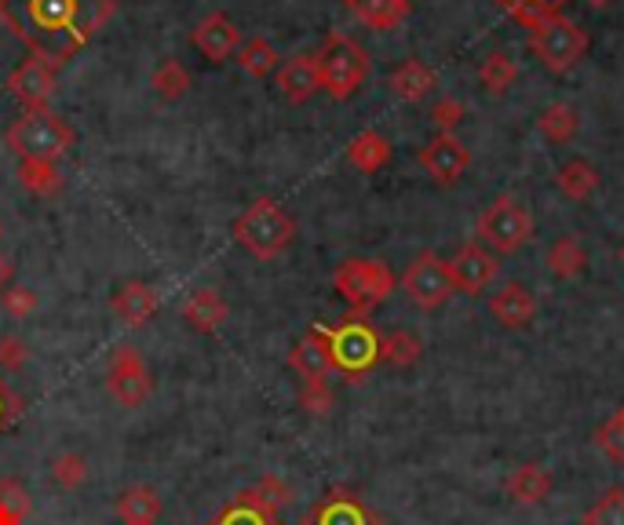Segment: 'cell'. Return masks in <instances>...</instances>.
I'll return each mask as SVG.
<instances>
[{
    "instance_id": "cell-2",
    "label": "cell",
    "mask_w": 624,
    "mask_h": 525,
    "mask_svg": "<svg viewBox=\"0 0 624 525\" xmlns=\"http://www.w3.org/2000/svg\"><path fill=\"white\" fill-rule=\"evenodd\" d=\"M329 350L333 372H344L347 380L369 377L380 366V332L372 329L369 318H351L347 315L340 325H315L310 329Z\"/></svg>"
},
{
    "instance_id": "cell-19",
    "label": "cell",
    "mask_w": 624,
    "mask_h": 525,
    "mask_svg": "<svg viewBox=\"0 0 624 525\" xmlns=\"http://www.w3.org/2000/svg\"><path fill=\"white\" fill-rule=\"evenodd\" d=\"M110 307H114V315L129 325V329H140V325H146L157 315L161 296L150 289L146 281H124L114 292V299H110Z\"/></svg>"
},
{
    "instance_id": "cell-24",
    "label": "cell",
    "mask_w": 624,
    "mask_h": 525,
    "mask_svg": "<svg viewBox=\"0 0 624 525\" xmlns=\"http://www.w3.org/2000/svg\"><path fill=\"white\" fill-rule=\"evenodd\" d=\"M289 366H293V372H299L304 380H329V377H333L329 350H326V343H321L315 332H307L304 340H299V343L289 350Z\"/></svg>"
},
{
    "instance_id": "cell-25",
    "label": "cell",
    "mask_w": 624,
    "mask_h": 525,
    "mask_svg": "<svg viewBox=\"0 0 624 525\" xmlns=\"http://www.w3.org/2000/svg\"><path fill=\"white\" fill-rule=\"evenodd\" d=\"M347 161H351L358 172L372 175V172L387 168V161H391V143H387V135L366 128L347 143Z\"/></svg>"
},
{
    "instance_id": "cell-34",
    "label": "cell",
    "mask_w": 624,
    "mask_h": 525,
    "mask_svg": "<svg viewBox=\"0 0 624 525\" xmlns=\"http://www.w3.org/2000/svg\"><path fill=\"white\" fill-rule=\"evenodd\" d=\"M497 4H501L504 11H511V19L522 22L526 30H533L548 19L563 16L566 0H497Z\"/></svg>"
},
{
    "instance_id": "cell-23",
    "label": "cell",
    "mask_w": 624,
    "mask_h": 525,
    "mask_svg": "<svg viewBox=\"0 0 624 525\" xmlns=\"http://www.w3.org/2000/svg\"><path fill=\"white\" fill-rule=\"evenodd\" d=\"M344 4L351 8L369 30H398L413 16L409 0H344Z\"/></svg>"
},
{
    "instance_id": "cell-7",
    "label": "cell",
    "mask_w": 624,
    "mask_h": 525,
    "mask_svg": "<svg viewBox=\"0 0 624 525\" xmlns=\"http://www.w3.org/2000/svg\"><path fill=\"white\" fill-rule=\"evenodd\" d=\"M475 230L482 237V245H490L493 256H515L533 237V216L515 197H497L479 216Z\"/></svg>"
},
{
    "instance_id": "cell-15",
    "label": "cell",
    "mask_w": 624,
    "mask_h": 525,
    "mask_svg": "<svg viewBox=\"0 0 624 525\" xmlns=\"http://www.w3.org/2000/svg\"><path fill=\"white\" fill-rule=\"evenodd\" d=\"M191 41L208 62H227L242 48V30L234 27L223 11H216V16H205L202 22H197Z\"/></svg>"
},
{
    "instance_id": "cell-40",
    "label": "cell",
    "mask_w": 624,
    "mask_h": 525,
    "mask_svg": "<svg viewBox=\"0 0 624 525\" xmlns=\"http://www.w3.org/2000/svg\"><path fill=\"white\" fill-rule=\"evenodd\" d=\"M592 442H595V449L599 453H603L610 464H617V467H624V431L617 428V420L610 416L603 428H595V434H592Z\"/></svg>"
},
{
    "instance_id": "cell-45",
    "label": "cell",
    "mask_w": 624,
    "mask_h": 525,
    "mask_svg": "<svg viewBox=\"0 0 624 525\" xmlns=\"http://www.w3.org/2000/svg\"><path fill=\"white\" fill-rule=\"evenodd\" d=\"M11 278H16V262H11L8 256H0V292L8 289Z\"/></svg>"
},
{
    "instance_id": "cell-22",
    "label": "cell",
    "mask_w": 624,
    "mask_h": 525,
    "mask_svg": "<svg viewBox=\"0 0 624 525\" xmlns=\"http://www.w3.org/2000/svg\"><path fill=\"white\" fill-rule=\"evenodd\" d=\"M183 321L191 325L194 332L212 336L227 321V303H223V296L216 289H194L183 303Z\"/></svg>"
},
{
    "instance_id": "cell-18",
    "label": "cell",
    "mask_w": 624,
    "mask_h": 525,
    "mask_svg": "<svg viewBox=\"0 0 624 525\" xmlns=\"http://www.w3.org/2000/svg\"><path fill=\"white\" fill-rule=\"evenodd\" d=\"M278 87L293 106H304L310 95L321 92L318 62L315 55H293L278 66Z\"/></svg>"
},
{
    "instance_id": "cell-31",
    "label": "cell",
    "mask_w": 624,
    "mask_h": 525,
    "mask_svg": "<svg viewBox=\"0 0 624 525\" xmlns=\"http://www.w3.org/2000/svg\"><path fill=\"white\" fill-rule=\"evenodd\" d=\"M19 186L37 197H55L62 191V175L55 161H19Z\"/></svg>"
},
{
    "instance_id": "cell-21",
    "label": "cell",
    "mask_w": 624,
    "mask_h": 525,
    "mask_svg": "<svg viewBox=\"0 0 624 525\" xmlns=\"http://www.w3.org/2000/svg\"><path fill=\"white\" fill-rule=\"evenodd\" d=\"M508 496L515 500V504H522V507H536V504H544L548 496H552V490H555V474L548 471L544 464H522L515 474H511L508 478Z\"/></svg>"
},
{
    "instance_id": "cell-26",
    "label": "cell",
    "mask_w": 624,
    "mask_h": 525,
    "mask_svg": "<svg viewBox=\"0 0 624 525\" xmlns=\"http://www.w3.org/2000/svg\"><path fill=\"white\" fill-rule=\"evenodd\" d=\"M555 186L570 197V202H592L595 191H599V172H595L592 161L573 157L555 172Z\"/></svg>"
},
{
    "instance_id": "cell-9",
    "label": "cell",
    "mask_w": 624,
    "mask_h": 525,
    "mask_svg": "<svg viewBox=\"0 0 624 525\" xmlns=\"http://www.w3.org/2000/svg\"><path fill=\"white\" fill-rule=\"evenodd\" d=\"M106 391L124 409H140L146 398H150V391H154V380H150L146 361H143V354L132 343H117L114 354H110Z\"/></svg>"
},
{
    "instance_id": "cell-41",
    "label": "cell",
    "mask_w": 624,
    "mask_h": 525,
    "mask_svg": "<svg viewBox=\"0 0 624 525\" xmlns=\"http://www.w3.org/2000/svg\"><path fill=\"white\" fill-rule=\"evenodd\" d=\"M30 361V347L19 336H0V372H22Z\"/></svg>"
},
{
    "instance_id": "cell-1",
    "label": "cell",
    "mask_w": 624,
    "mask_h": 525,
    "mask_svg": "<svg viewBox=\"0 0 624 525\" xmlns=\"http://www.w3.org/2000/svg\"><path fill=\"white\" fill-rule=\"evenodd\" d=\"M114 16V0H0V22L59 70Z\"/></svg>"
},
{
    "instance_id": "cell-30",
    "label": "cell",
    "mask_w": 624,
    "mask_h": 525,
    "mask_svg": "<svg viewBox=\"0 0 624 525\" xmlns=\"http://www.w3.org/2000/svg\"><path fill=\"white\" fill-rule=\"evenodd\" d=\"M278 48H274L267 37H253V41H245L238 48V66L248 73V78H256V81H264L270 78V73H278Z\"/></svg>"
},
{
    "instance_id": "cell-17",
    "label": "cell",
    "mask_w": 624,
    "mask_h": 525,
    "mask_svg": "<svg viewBox=\"0 0 624 525\" xmlns=\"http://www.w3.org/2000/svg\"><path fill=\"white\" fill-rule=\"evenodd\" d=\"M278 511L282 507H274L270 500L259 496L256 485H253V490H245V493L234 496L231 504L223 507L216 518H208L205 525H282Z\"/></svg>"
},
{
    "instance_id": "cell-20",
    "label": "cell",
    "mask_w": 624,
    "mask_h": 525,
    "mask_svg": "<svg viewBox=\"0 0 624 525\" xmlns=\"http://www.w3.org/2000/svg\"><path fill=\"white\" fill-rule=\"evenodd\" d=\"M387 87L402 99V103H423L434 87H439V78H434V70L428 62L420 59H406L402 66L391 70V78H387Z\"/></svg>"
},
{
    "instance_id": "cell-27",
    "label": "cell",
    "mask_w": 624,
    "mask_h": 525,
    "mask_svg": "<svg viewBox=\"0 0 624 525\" xmlns=\"http://www.w3.org/2000/svg\"><path fill=\"white\" fill-rule=\"evenodd\" d=\"M117 515L124 525H154L161 518V496L150 485H132L117 496Z\"/></svg>"
},
{
    "instance_id": "cell-48",
    "label": "cell",
    "mask_w": 624,
    "mask_h": 525,
    "mask_svg": "<svg viewBox=\"0 0 624 525\" xmlns=\"http://www.w3.org/2000/svg\"><path fill=\"white\" fill-rule=\"evenodd\" d=\"M621 262H624V245H621Z\"/></svg>"
},
{
    "instance_id": "cell-42",
    "label": "cell",
    "mask_w": 624,
    "mask_h": 525,
    "mask_svg": "<svg viewBox=\"0 0 624 525\" xmlns=\"http://www.w3.org/2000/svg\"><path fill=\"white\" fill-rule=\"evenodd\" d=\"M464 114H468V106L460 103V99H439V103L431 106V121H434V128L439 132H453L460 121H464Z\"/></svg>"
},
{
    "instance_id": "cell-35",
    "label": "cell",
    "mask_w": 624,
    "mask_h": 525,
    "mask_svg": "<svg viewBox=\"0 0 624 525\" xmlns=\"http://www.w3.org/2000/svg\"><path fill=\"white\" fill-rule=\"evenodd\" d=\"M479 81L485 84V92L490 95H504L508 87L519 81L515 59H511L508 52H490L482 62V70H479Z\"/></svg>"
},
{
    "instance_id": "cell-47",
    "label": "cell",
    "mask_w": 624,
    "mask_h": 525,
    "mask_svg": "<svg viewBox=\"0 0 624 525\" xmlns=\"http://www.w3.org/2000/svg\"><path fill=\"white\" fill-rule=\"evenodd\" d=\"M589 4H592V8H606V4H610V0H589Z\"/></svg>"
},
{
    "instance_id": "cell-29",
    "label": "cell",
    "mask_w": 624,
    "mask_h": 525,
    "mask_svg": "<svg viewBox=\"0 0 624 525\" xmlns=\"http://www.w3.org/2000/svg\"><path fill=\"white\" fill-rule=\"evenodd\" d=\"M548 270L555 274L559 281H573L589 270V253L577 237H559V241L548 248Z\"/></svg>"
},
{
    "instance_id": "cell-32",
    "label": "cell",
    "mask_w": 624,
    "mask_h": 525,
    "mask_svg": "<svg viewBox=\"0 0 624 525\" xmlns=\"http://www.w3.org/2000/svg\"><path fill=\"white\" fill-rule=\"evenodd\" d=\"M420 354H423V343L417 340L413 332L395 329V332L380 336V361H387V366H395V369H409V366H417Z\"/></svg>"
},
{
    "instance_id": "cell-28",
    "label": "cell",
    "mask_w": 624,
    "mask_h": 525,
    "mask_svg": "<svg viewBox=\"0 0 624 525\" xmlns=\"http://www.w3.org/2000/svg\"><path fill=\"white\" fill-rule=\"evenodd\" d=\"M536 132H541L544 140L555 143V146L570 143L573 135L581 132V114H577V106H570V103H552V106H544L541 117H536Z\"/></svg>"
},
{
    "instance_id": "cell-13",
    "label": "cell",
    "mask_w": 624,
    "mask_h": 525,
    "mask_svg": "<svg viewBox=\"0 0 624 525\" xmlns=\"http://www.w3.org/2000/svg\"><path fill=\"white\" fill-rule=\"evenodd\" d=\"M299 525H383V518L351 490H329Z\"/></svg>"
},
{
    "instance_id": "cell-39",
    "label": "cell",
    "mask_w": 624,
    "mask_h": 525,
    "mask_svg": "<svg viewBox=\"0 0 624 525\" xmlns=\"http://www.w3.org/2000/svg\"><path fill=\"white\" fill-rule=\"evenodd\" d=\"M299 409H304L307 416H329V409H333L329 380H304V387H299Z\"/></svg>"
},
{
    "instance_id": "cell-10",
    "label": "cell",
    "mask_w": 624,
    "mask_h": 525,
    "mask_svg": "<svg viewBox=\"0 0 624 525\" xmlns=\"http://www.w3.org/2000/svg\"><path fill=\"white\" fill-rule=\"evenodd\" d=\"M402 289L420 310H439L449 296H453V278L439 253H420L402 274Z\"/></svg>"
},
{
    "instance_id": "cell-50",
    "label": "cell",
    "mask_w": 624,
    "mask_h": 525,
    "mask_svg": "<svg viewBox=\"0 0 624 525\" xmlns=\"http://www.w3.org/2000/svg\"><path fill=\"white\" fill-rule=\"evenodd\" d=\"M154 525H157V522H154Z\"/></svg>"
},
{
    "instance_id": "cell-43",
    "label": "cell",
    "mask_w": 624,
    "mask_h": 525,
    "mask_svg": "<svg viewBox=\"0 0 624 525\" xmlns=\"http://www.w3.org/2000/svg\"><path fill=\"white\" fill-rule=\"evenodd\" d=\"M0 303L11 318H30L37 310V296L30 289H22V285H8L4 292H0Z\"/></svg>"
},
{
    "instance_id": "cell-49",
    "label": "cell",
    "mask_w": 624,
    "mask_h": 525,
    "mask_svg": "<svg viewBox=\"0 0 624 525\" xmlns=\"http://www.w3.org/2000/svg\"><path fill=\"white\" fill-rule=\"evenodd\" d=\"M0 234H4V223H0Z\"/></svg>"
},
{
    "instance_id": "cell-16",
    "label": "cell",
    "mask_w": 624,
    "mask_h": 525,
    "mask_svg": "<svg viewBox=\"0 0 624 525\" xmlns=\"http://www.w3.org/2000/svg\"><path fill=\"white\" fill-rule=\"evenodd\" d=\"M490 315H493L497 325H501V329H511V332L526 329V325L536 318V299L522 281H511V285H504L501 292H493Z\"/></svg>"
},
{
    "instance_id": "cell-33",
    "label": "cell",
    "mask_w": 624,
    "mask_h": 525,
    "mask_svg": "<svg viewBox=\"0 0 624 525\" xmlns=\"http://www.w3.org/2000/svg\"><path fill=\"white\" fill-rule=\"evenodd\" d=\"M150 84H154V92L165 99V103H176V99H183L186 92H191V73H186V66L180 59H161Z\"/></svg>"
},
{
    "instance_id": "cell-38",
    "label": "cell",
    "mask_w": 624,
    "mask_h": 525,
    "mask_svg": "<svg viewBox=\"0 0 624 525\" xmlns=\"http://www.w3.org/2000/svg\"><path fill=\"white\" fill-rule=\"evenodd\" d=\"M84 478H89V460L81 453H59L52 460V482L59 490H81Z\"/></svg>"
},
{
    "instance_id": "cell-6",
    "label": "cell",
    "mask_w": 624,
    "mask_h": 525,
    "mask_svg": "<svg viewBox=\"0 0 624 525\" xmlns=\"http://www.w3.org/2000/svg\"><path fill=\"white\" fill-rule=\"evenodd\" d=\"M333 289L351 307V318H369L395 292V274L383 259H347L333 274Z\"/></svg>"
},
{
    "instance_id": "cell-36",
    "label": "cell",
    "mask_w": 624,
    "mask_h": 525,
    "mask_svg": "<svg viewBox=\"0 0 624 525\" xmlns=\"http://www.w3.org/2000/svg\"><path fill=\"white\" fill-rule=\"evenodd\" d=\"M581 525H624V485H610V490L584 511Z\"/></svg>"
},
{
    "instance_id": "cell-12",
    "label": "cell",
    "mask_w": 624,
    "mask_h": 525,
    "mask_svg": "<svg viewBox=\"0 0 624 525\" xmlns=\"http://www.w3.org/2000/svg\"><path fill=\"white\" fill-rule=\"evenodd\" d=\"M420 165L439 186H453L471 165V150L460 143L453 132H439L420 150Z\"/></svg>"
},
{
    "instance_id": "cell-14",
    "label": "cell",
    "mask_w": 624,
    "mask_h": 525,
    "mask_svg": "<svg viewBox=\"0 0 624 525\" xmlns=\"http://www.w3.org/2000/svg\"><path fill=\"white\" fill-rule=\"evenodd\" d=\"M55 73L59 70L52 62L30 55L27 62H19V66L8 73V92L16 95L27 110H41V106H48V99L55 92Z\"/></svg>"
},
{
    "instance_id": "cell-44",
    "label": "cell",
    "mask_w": 624,
    "mask_h": 525,
    "mask_svg": "<svg viewBox=\"0 0 624 525\" xmlns=\"http://www.w3.org/2000/svg\"><path fill=\"white\" fill-rule=\"evenodd\" d=\"M22 416V398L11 391V387L0 380V428H8V423H16Z\"/></svg>"
},
{
    "instance_id": "cell-37",
    "label": "cell",
    "mask_w": 624,
    "mask_h": 525,
    "mask_svg": "<svg viewBox=\"0 0 624 525\" xmlns=\"http://www.w3.org/2000/svg\"><path fill=\"white\" fill-rule=\"evenodd\" d=\"M30 518V493L16 478L0 482V525H22Z\"/></svg>"
},
{
    "instance_id": "cell-4",
    "label": "cell",
    "mask_w": 624,
    "mask_h": 525,
    "mask_svg": "<svg viewBox=\"0 0 624 525\" xmlns=\"http://www.w3.org/2000/svg\"><path fill=\"white\" fill-rule=\"evenodd\" d=\"M315 62H318L321 92H329L336 103H347L369 78V52L347 33H329Z\"/></svg>"
},
{
    "instance_id": "cell-46",
    "label": "cell",
    "mask_w": 624,
    "mask_h": 525,
    "mask_svg": "<svg viewBox=\"0 0 624 525\" xmlns=\"http://www.w3.org/2000/svg\"><path fill=\"white\" fill-rule=\"evenodd\" d=\"M614 420H617V428H621V431H624V405H621V409H617V412H614Z\"/></svg>"
},
{
    "instance_id": "cell-11",
    "label": "cell",
    "mask_w": 624,
    "mask_h": 525,
    "mask_svg": "<svg viewBox=\"0 0 624 525\" xmlns=\"http://www.w3.org/2000/svg\"><path fill=\"white\" fill-rule=\"evenodd\" d=\"M449 278H453V289L464 296H482L501 274V259H497L490 248H482L479 241L460 245V253L446 262Z\"/></svg>"
},
{
    "instance_id": "cell-5",
    "label": "cell",
    "mask_w": 624,
    "mask_h": 525,
    "mask_svg": "<svg viewBox=\"0 0 624 525\" xmlns=\"http://www.w3.org/2000/svg\"><path fill=\"white\" fill-rule=\"evenodd\" d=\"M8 146L16 150L19 161H59L73 146V128L48 106L27 110L11 121Z\"/></svg>"
},
{
    "instance_id": "cell-3",
    "label": "cell",
    "mask_w": 624,
    "mask_h": 525,
    "mask_svg": "<svg viewBox=\"0 0 624 525\" xmlns=\"http://www.w3.org/2000/svg\"><path fill=\"white\" fill-rule=\"evenodd\" d=\"M234 241L259 262H270L289 253V245L296 241V223L278 202L259 197V202L248 205L238 216V223H234Z\"/></svg>"
},
{
    "instance_id": "cell-8",
    "label": "cell",
    "mask_w": 624,
    "mask_h": 525,
    "mask_svg": "<svg viewBox=\"0 0 624 525\" xmlns=\"http://www.w3.org/2000/svg\"><path fill=\"white\" fill-rule=\"evenodd\" d=\"M530 52L544 62L552 73H570L589 52V33L577 22H570L566 16H555L530 30Z\"/></svg>"
}]
</instances>
